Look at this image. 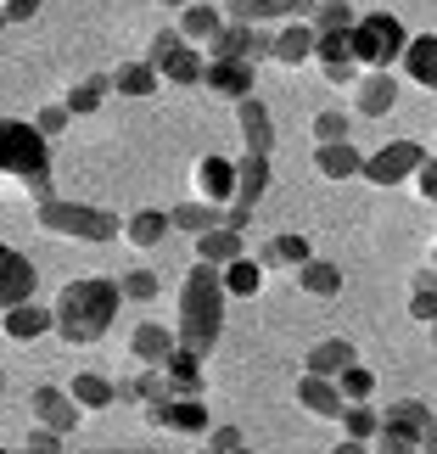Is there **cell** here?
Wrapping results in <instances>:
<instances>
[{"label":"cell","instance_id":"6da1fadb","mask_svg":"<svg viewBox=\"0 0 437 454\" xmlns=\"http://www.w3.org/2000/svg\"><path fill=\"white\" fill-rule=\"evenodd\" d=\"M124 303V286L113 275H79V281L62 286L57 298V337L67 348H90L113 331V314Z\"/></svg>","mask_w":437,"mask_h":454},{"label":"cell","instance_id":"7a4b0ae2","mask_svg":"<svg viewBox=\"0 0 437 454\" xmlns=\"http://www.w3.org/2000/svg\"><path fill=\"white\" fill-rule=\"evenodd\" d=\"M224 270L214 264H191L185 281H180V325H174V337H180V348H191V354H214L219 348V331H224Z\"/></svg>","mask_w":437,"mask_h":454},{"label":"cell","instance_id":"3957f363","mask_svg":"<svg viewBox=\"0 0 437 454\" xmlns=\"http://www.w3.org/2000/svg\"><path fill=\"white\" fill-rule=\"evenodd\" d=\"M0 180L12 185H40L51 180V141L34 129V118H0Z\"/></svg>","mask_w":437,"mask_h":454},{"label":"cell","instance_id":"277c9868","mask_svg":"<svg viewBox=\"0 0 437 454\" xmlns=\"http://www.w3.org/2000/svg\"><path fill=\"white\" fill-rule=\"evenodd\" d=\"M34 219H40V231L74 236V241H113V236H124V219H118V214L90 207V202H67V197L40 202V207H34Z\"/></svg>","mask_w":437,"mask_h":454},{"label":"cell","instance_id":"5b68a950","mask_svg":"<svg viewBox=\"0 0 437 454\" xmlns=\"http://www.w3.org/2000/svg\"><path fill=\"white\" fill-rule=\"evenodd\" d=\"M410 28L393 12H359L354 23V62H364V74H387L393 62H404Z\"/></svg>","mask_w":437,"mask_h":454},{"label":"cell","instance_id":"8992f818","mask_svg":"<svg viewBox=\"0 0 437 454\" xmlns=\"http://www.w3.org/2000/svg\"><path fill=\"white\" fill-rule=\"evenodd\" d=\"M381 454H421L437 443V415L421 398H398V404L381 410V432H376Z\"/></svg>","mask_w":437,"mask_h":454},{"label":"cell","instance_id":"52a82bcc","mask_svg":"<svg viewBox=\"0 0 437 454\" xmlns=\"http://www.w3.org/2000/svg\"><path fill=\"white\" fill-rule=\"evenodd\" d=\"M146 62H152L168 84H180V90L202 84V74H207V57L185 40L180 28H157V34H152V45H146Z\"/></svg>","mask_w":437,"mask_h":454},{"label":"cell","instance_id":"ba28073f","mask_svg":"<svg viewBox=\"0 0 437 454\" xmlns=\"http://www.w3.org/2000/svg\"><path fill=\"white\" fill-rule=\"evenodd\" d=\"M152 432H174V438H202L214 432V415H207L202 398H157V404H141Z\"/></svg>","mask_w":437,"mask_h":454},{"label":"cell","instance_id":"9c48e42d","mask_svg":"<svg viewBox=\"0 0 437 454\" xmlns=\"http://www.w3.org/2000/svg\"><path fill=\"white\" fill-rule=\"evenodd\" d=\"M421 168H426V146L421 141H387V146H376L364 157V180L371 185H404Z\"/></svg>","mask_w":437,"mask_h":454},{"label":"cell","instance_id":"30bf717a","mask_svg":"<svg viewBox=\"0 0 437 454\" xmlns=\"http://www.w3.org/2000/svg\"><path fill=\"white\" fill-rule=\"evenodd\" d=\"M253 79H258V62H241V57H207L202 90H207V96H224V101H247V96H253Z\"/></svg>","mask_w":437,"mask_h":454},{"label":"cell","instance_id":"8fae6325","mask_svg":"<svg viewBox=\"0 0 437 454\" xmlns=\"http://www.w3.org/2000/svg\"><path fill=\"white\" fill-rule=\"evenodd\" d=\"M314 6L320 0H230L224 6V17H236V23H308Z\"/></svg>","mask_w":437,"mask_h":454},{"label":"cell","instance_id":"7c38bea8","mask_svg":"<svg viewBox=\"0 0 437 454\" xmlns=\"http://www.w3.org/2000/svg\"><path fill=\"white\" fill-rule=\"evenodd\" d=\"M28 410H34V427H51V432H62V438L84 421L79 398L67 393V387H34L28 393Z\"/></svg>","mask_w":437,"mask_h":454},{"label":"cell","instance_id":"4fadbf2b","mask_svg":"<svg viewBox=\"0 0 437 454\" xmlns=\"http://www.w3.org/2000/svg\"><path fill=\"white\" fill-rule=\"evenodd\" d=\"M191 185H197V197L202 202H219V207H230L236 202V163L230 157H197V168H191Z\"/></svg>","mask_w":437,"mask_h":454},{"label":"cell","instance_id":"5bb4252c","mask_svg":"<svg viewBox=\"0 0 437 454\" xmlns=\"http://www.w3.org/2000/svg\"><path fill=\"white\" fill-rule=\"evenodd\" d=\"M34 264L17 247H6L0 241V309H17V303H34Z\"/></svg>","mask_w":437,"mask_h":454},{"label":"cell","instance_id":"9a60e30c","mask_svg":"<svg viewBox=\"0 0 437 454\" xmlns=\"http://www.w3.org/2000/svg\"><path fill=\"white\" fill-rule=\"evenodd\" d=\"M297 404H303L308 415H320V421H342V410H347V398L337 381H325V376H297Z\"/></svg>","mask_w":437,"mask_h":454},{"label":"cell","instance_id":"2e32d148","mask_svg":"<svg viewBox=\"0 0 437 454\" xmlns=\"http://www.w3.org/2000/svg\"><path fill=\"white\" fill-rule=\"evenodd\" d=\"M347 364H359V348L347 342V337H325V342H314L308 354H303V371L308 376H325V381H337Z\"/></svg>","mask_w":437,"mask_h":454},{"label":"cell","instance_id":"e0dca14e","mask_svg":"<svg viewBox=\"0 0 437 454\" xmlns=\"http://www.w3.org/2000/svg\"><path fill=\"white\" fill-rule=\"evenodd\" d=\"M314 168L325 180H364V152L354 141H320L314 146Z\"/></svg>","mask_w":437,"mask_h":454},{"label":"cell","instance_id":"ac0fdd59","mask_svg":"<svg viewBox=\"0 0 437 454\" xmlns=\"http://www.w3.org/2000/svg\"><path fill=\"white\" fill-rule=\"evenodd\" d=\"M308 258H314V247H308L303 231H275L264 247H258V264L264 270H303Z\"/></svg>","mask_w":437,"mask_h":454},{"label":"cell","instance_id":"d6986e66","mask_svg":"<svg viewBox=\"0 0 437 454\" xmlns=\"http://www.w3.org/2000/svg\"><path fill=\"white\" fill-rule=\"evenodd\" d=\"M180 348V337H174V325H157V320H141L129 331V354L135 364H168V354Z\"/></svg>","mask_w":437,"mask_h":454},{"label":"cell","instance_id":"ffe728a7","mask_svg":"<svg viewBox=\"0 0 437 454\" xmlns=\"http://www.w3.org/2000/svg\"><path fill=\"white\" fill-rule=\"evenodd\" d=\"M236 129H241V141H247V152H264L269 157V146H275V118H269V107L258 96L236 101Z\"/></svg>","mask_w":437,"mask_h":454},{"label":"cell","instance_id":"44dd1931","mask_svg":"<svg viewBox=\"0 0 437 454\" xmlns=\"http://www.w3.org/2000/svg\"><path fill=\"white\" fill-rule=\"evenodd\" d=\"M163 376H168V398H207V387H202V354H191V348H174L168 364H163Z\"/></svg>","mask_w":437,"mask_h":454},{"label":"cell","instance_id":"7402d4cb","mask_svg":"<svg viewBox=\"0 0 437 454\" xmlns=\"http://www.w3.org/2000/svg\"><path fill=\"white\" fill-rule=\"evenodd\" d=\"M314 45H320L314 23H281V28H275V62H281V67L314 62Z\"/></svg>","mask_w":437,"mask_h":454},{"label":"cell","instance_id":"603a6c76","mask_svg":"<svg viewBox=\"0 0 437 454\" xmlns=\"http://www.w3.org/2000/svg\"><path fill=\"white\" fill-rule=\"evenodd\" d=\"M404 79L421 84V90H437V34H410V51H404Z\"/></svg>","mask_w":437,"mask_h":454},{"label":"cell","instance_id":"cb8c5ba5","mask_svg":"<svg viewBox=\"0 0 437 454\" xmlns=\"http://www.w3.org/2000/svg\"><path fill=\"white\" fill-rule=\"evenodd\" d=\"M0 331H6L12 342H34V337H45V331H57V309L17 303V309H6V320H0Z\"/></svg>","mask_w":437,"mask_h":454},{"label":"cell","instance_id":"d4e9b609","mask_svg":"<svg viewBox=\"0 0 437 454\" xmlns=\"http://www.w3.org/2000/svg\"><path fill=\"white\" fill-rule=\"evenodd\" d=\"M224 23H230V17H224L219 0H197V6H185V12H180V34H185L191 45H202V51L214 45V34H219Z\"/></svg>","mask_w":437,"mask_h":454},{"label":"cell","instance_id":"484cf974","mask_svg":"<svg viewBox=\"0 0 437 454\" xmlns=\"http://www.w3.org/2000/svg\"><path fill=\"white\" fill-rule=\"evenodd\" d=\"M264 185H269V157L264 152H241L236 157V202L258 207L264 202Z\"/></svg>","mask_w":437,"mask_h":454},{"label":"cell","instance_id":"4316f807","mask_svg":"<svg viewBox=\"0 0 437 454\" xmlns=\"http://www.w3.org/2000/svg\"><path fill=\"white\" fill-rule=\"evenodd\" d=\"M197 258L202 264H214V270H224V264H236V258H247V236L241 231H202L197 236Z\"/></svg>","mask_w":437,"mask_h":454},{"label":"cell","instance_id":"83f0119b","mask_svg":"<svg viewBox=\"0 0 437 454\" xmlns=\"http://www.w3.org/2000/svg\"><path fill=\"white\" fill-rule=\"evenodd\" d=\"M393 101H398V79L393 74H364L359 79V96H354V113L381 118V113H393Z\"/></svg>","mask_w":437,"mask_h":454},{"label":"cell","instance_id":"f1b7e54d","mask_svg":"<svg viewBox=\"0 0 437 454\" xmlns=\"http://www.w3.org/2000/svg\"><path fill=\"white\" fill-rule=\"evenodd\" d=\"M174 231V219H168V207H141V214H129L124 219V241L129 247H157Z\"/></svg>","mask_w":437,"mask_h":454},{"label":"cell","instance_id":"f546056e","mask_svg":"<svg viewBox=\"0 0 437 454\" xmlns=\"http://www.w3.org/2000/svg\"><path fill=\"white\" fill-rule=\"evenodd\" d=\"M107 96H113V74H90V79H79L74 90L62 96V107L74 113V118H90V113H96Z\"/></svg>","mask_w":437,"mask_h":454},{"label":"cell","instance_id":"4dcf8cb0","mask_svg":"<svg viewBox=\"0 0 437 454\" xmlns=\"http://www.w3.org/2000/svg\"><path fill=\"white\" fill-rule=\"evenodd\" d=\"M157 67L141 57V62H118L113 67V96H157Z\"/></svg>","mask_w":437,"mask_h":454},{"label":"cell","instance_id":"1f68e13d","mask_svg":"<svg viewBox=\"0 0 437 454\" xmlns=\"http://www.w3.org/2000/svg\"><path fill=\"white\" fill-rule=\"evenodd\" d=\"M168 219H174V231H191V236H202V231H219L224 224V207L219 202H180V207H168Z\"/></svg>","mask_w":437,"mask_h":454},{"label":"cell","instance_id":"d6a6232c","mask_svg":"<svg viewBox=\"0 0 437 454\" xmlns=\"http://www.w3.org/2000/svg\"><path fill=\"white\" fill-rule=\"evenodd\" d=\"M292 281L303 286L308 298H337V292H342V270L325 264V258H308L303 270H292Z\"/></svg>","mask_w":437,"mask_h":454},{"label":"cell","instance_id":"836d02e7","mask_svg":"<svg viewBox=\"0 0 437 454\" xmlns=\"http://www.w3.org/2000/svg\"><path fill=\"white\" fill-rule=\"evenodd\" d=\"M67 393L79 398V410H107V404H118V381L96 376V371H79L74 381H67Z\"/></svg>","mask_w":437,"mask_h":454},{"label":"cell","instance_id":"e575fe53","mask_svg":"<svg viewBox=\"0 0 437 454\" xmlns=\"http://www.w3.org/2000/svg\"><path fill=\"white\" fill-rule=\"evenodd\" d=\"M258 286H264V264H258V258L224 264V292H230V298H258Z\"/></svg>","mask_w":437,"mask_h":454},{"label":"cell","instance_id":"d590c367","mask_svg":"<svg viewBox=\"0 0 437 454\" xmlns=\"http://www.w3.org/2000/svg\"><path fill=\"white\" fill-rule=\"evenodd\" d=\"M247 51H253V23H236V17H230V23H224V28L214 34L207 57H241V62H253Z\"/></svg>","mask_w":437,"mask_h":454},{"label":"cell","instance_id":"8d00e7d4","mask_svg":"<svg viewBox=\"0 0 437 454\" xmlns=\"http://www.w3.org/2000/svg\"><path fill=\"white\" fill-rule=\"evenodd\" d=\"M314 34H354V23H359V12L347 6V0H320V6H314Z\"/></svg>","mask_w":437,"mask_h":454},{"label":"cell","instance_id":"74e56055","mask_svg":"<svg viewBox=\"0 0 437 454\" xmlns=\"http://www.w3.org/2000/svg\"><path fill=\"white\" fill-rule=\"evenodd\" d=\"M342 432H347V443H371L376 432H381V410H371V404H347V410H342Z\"/></svg>","mask_w":437,"mask_h":454},{"label":"cell","instance_id":"f35d334b","mask_svg":"<svg viewBox=\"0 0 437 454\" xmlns=\"http://www.w3.org/2000/svg\"><path fill=\"white\" fill-rule=\"evenodd\" d=\"M118 286H124V303H152L157 292H163V275L157 270H124Z\"/></svg>","mask_w":437,"mask_h":454},{"label":"cell","instance_id":"ab89813d","mask_svg":"<svg viewBox=\"0 0 437 454\" xmlns=\"http://www.w3.org/2000/svg\"><path fill=\"white\" fill-rule=\"evenodd\" d=\"M337 387H342L347 404H364V398L376 393V371H364V364H347V371L337 376Z\"/></svg>","mask_w":437,"mask_h":454},{"label":"cell","instance_id":"60d3db41","mask_svg":"<svg viewBox=\"0 0 437 454\" xmlns=\"http://www.w3.org/2000/svg\"><path fill=\"white\" fill-rule=\"evenodd\" d=\"M347 129H354V118H347L342 107L314 113V146H320V141H347Z\"/></svg>","mask_w":437,"mask_h":454},{"label":"cell","instance_id":"b9f144b4","mask_svg":"<svg viewBox=\"0 0 437 454\" xmlns=\"http://www.w3.org/2000/svg\"><path fill=\"white\" fill-rule=\"evenodd\" d=\"M135 398H141V404H157V398H168V376H163V364H141V376H135Z\"/></svg>","mask_w":437,"mask_h":454},{"label":"cell","instance_id":"7bdbcfd3","mask_svg":"<svg viewBox=\"0 0 437 454\" xmlns=\"http://www.w3.org/2000/svg\"><path fill=\"white\" fill-rule=\"evenodd\" d=\"M67 118H74V113H67L62 101H51V107H40V113H34V129H40L45 141H57V135L67 129Z\"/></svg>","mask_w":437,"mask_h":454},{"label":"cell","instance_id":"ee69618b","mask_svg":"<svg viewBox=\"0 0 437 454\" xmlns=\"http://www.w3.org/2000/svg\"><path fill=\"white\" fill-rule=\"evenodd\" d=\"M410 320L432 325V337H437V286H426V292H410Z\"/></svg>","mask_w":437,"mask_h":454},{"label":"cell","instance_id":"f6af8a7d","mask_svg":"<svg viewBox=\"0 0 437 454\" xmlns=\"http://www.w3.org/2000/svg\"><path fill=\"white\" fill-rule=\"evenodd\" d=\"M207 449H214V454H241V449H247V432H241V427H214V432H207Z\"/></svg>","mask_w":437,"mask_h":454},{"label":"cell","instance_id":"bcb514c9","mask_svg":"<svg viewBox=\"0 0 437 454\" xmlns=\"http://www.w3.org/2000/svg\"><path fill=\"white\" fill-rule=\"evenodd\" d=\"M28 454H62V432H51V427H34L28 438H23Z\"/></svg>","mask_w":437,"mask_h":454},{"label":"cell","instance_id":"7dc6e473","mask_svg":"<svg viewBox=\"0 0 437 454\" xmlns=\"http://www.w3.org/2000/svg\"><path fill=\"white\" fill-rule=\"evenodd\" d=\"M410 185H415V197H421V202H432V207H437V157H426V168L415 174Z\"/></svg>","mask_w":437,"mask_h":454},{"label":"cell","instance_id":"c3c4849f","mask_svg":"<svg viewBox=\"0 0 437 454\" xmlns=\"http://www.w3.org/2000/svg\"><path fill=\"white\" fill-rule=\"evenodd\" d=\"M247 224H253V207H241V202L224 207V231H241V236H247Z\"/></svg>","mask_w":437,"mask_h":454},{"label":"cell","instance_id":"681fc988","mask_svg":"<svg viewBox=\"0 0 437 454\" xmlns=\"http://www.w3.org/2000/svg\"><path fill=\"white\" fill-rule=\"evenodd\" d=\"M0 6H6V17H12V23H28V17L40 12V0H0Z\"/></svg>","mask_w":437,"mask_h":454},{"label":"cell","instance_id":"f907efd6","mask_svg":"<svg viewBox=\"0 0 437 454\" xmlns=\"http://www.w3.org/2000/svg\"><path fill=\"white\" fill-rule=\"evenodd\" d=\"M84 454H141V449H84Z\"/></svg>","mask_w":437,"mask_h":454},{"label":"cell","instance_id":"816d5d0a","mask_svg":"<svg viewBox=\"0 0 437 454\" xmlns=\"http://www.w3.org/2000/svg\"><path fill=\"white\" fill-rule=\"evenodd\" d=\"M157 6H180L185 12V6H197V0H157Z\"/></svg>","mask_w":437,"mask_h":454},{"label":"cell","instance_id":"f5cc1de1","mask_svg":"<svg viewBox=\"0 0 437 454\" xmlns=\"http://www.w3.org/2000/svg\"><path fill=\"white\" fill-rule=\"evenodd\" d=\"M6 23H12V17H6V6H0V28H6Z\"/></svg>","mask_w":437,"mask_h":454},{"label":"cell","instance_id":"db71d44e","mask_svg":"<svg viewBox=\"0 0 437 454\" xmlns=\"http://www.w3.org/2000/svg\"><path fill=\"white\" fill-rule=\"evenodd\" d=\"M0 454H28V449H0Z\"/></svg>","mask_w":437,"mask_h":454},{"label":"cell","instance_id":"11a10c76","mask_svg":"<svg viewBox=\"0 0 437 454\" xmlns=\"http://www.w3.org/2000/svg\"><path fill=\"white\" fill-rule=\"evenodd\" d=\"M421 454H437V443H432V449H421Z\"/></svg>","mask_w":437,"mask_h":454},{"label":"cell","instance_id":"9f6ffc18","mask_svg":"<svg viewBox=\"0 0 437 454\" xmlns=\"http://www.w3.org/2000/svg\"><path fill=\"white\" fill-rule=\"evenodd\" d=\"M432 264H437V247H432Z\"/></svg>","mask_w":437,"mask_h":454},{"label":"cell","instance_id":"6f0895ef","mask_svg":"<svg viewBox=\"0 0 437 454\" xmlns=\"http://www.w3.org/2000/svg\"><path fill=\"white\" fill-rule=\"evenodd\" d=\"M219 6H230V0H219Z\"/></svg>","mask_w":437,"mask_h":454},{"label":"cell","instance_id":"680465c9","mask_svg":"<svg viewBox=\"0 0 437 454\" xmlns=\"http://www.w3.org/2000/svg\"><path fill=\"white\" fill-rule=\"evenodd\" d=\"M0 387H6V376H0Z\"/></svg>","mask_w":437,"mask_h":454},{"label":"cell","instance_id":"91938a15","mask_svg":"<svg viewBox=\"0 0 437 454\" xmlns=\"http://www.w3.org/2000/svg\"><path fill=\"white\" fill-rule=\"evenodd\" d=\"M202 454H214V449H202Z\"/></svg>","mask_w":437,"mask_h":454}]
</instances>
